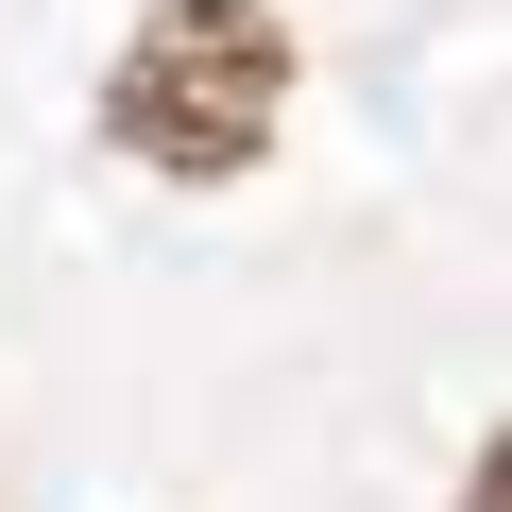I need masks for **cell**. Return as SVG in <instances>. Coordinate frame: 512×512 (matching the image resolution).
I'll return each instance as SVG.
<instances>
[{
  "mask_svg": "<svg viewBox=\"0 0 512 512\" xmlns=\"http://www.w3.org/2000/svg\"><path fill=\"white\" fill-rule=\"evenodd\" d=\"M461 512H512V427H495V461H478V495H461Z\"/></svg>",
  "mask_w": 512,
  "mask_h": 512,
  "instance_id": "7a4b0ae2",
  "label": "cell"
},
{
  "mask_svg": "<svg viewBox=\"0 0 512 512\" xmlns=\"http://www.w3.org/2000/svg\"><path fill=\"white\" fill-rule=\"evenodd\" d=\"M274 103H291V35L256 0H154L120 86H103V137L171 188H222V171L274 154Z\"/></svg>",
  "mask_w": 512,
  "mask_h": 512,
  "instance_id": "6da1fadb",
  "label": "cell"
}]
</instances>
